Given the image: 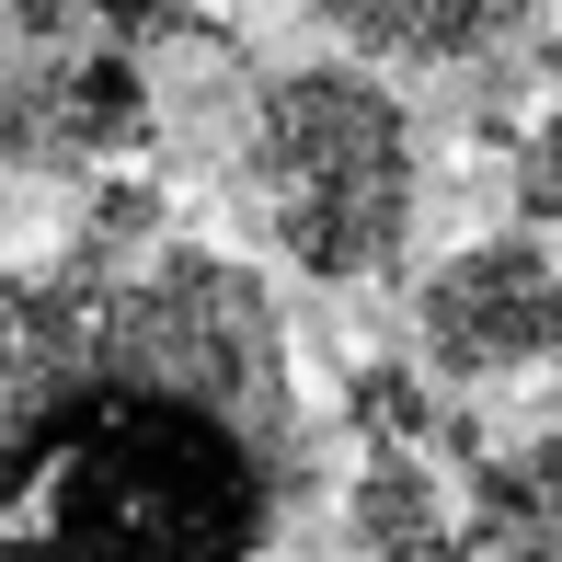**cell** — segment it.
Segmentation results:
<instances>
[{
  "instance_id": "cell-1",
  "label": "cell",
  "mask_w": 562,
  "mask_h": 562,
  "mask_svg": "<svg viewBox=\"0 0 562 562\" xmlns=\"http://www.w3.org/2000/svg\"><path fill=\"white\" fill-rule=\"evenodd\" d=\"M299 494V356L241 252H0V562H276Z\"/></svg>"
},
{
  "instance_id": "cell-2",
  "label": "cell",
  "mask_w": 562,
  "mask_h": 562,
  "mask_svg": "<svg viewBox=\"0 0 562 562\" xmlns=\"http://www.w3.org/2000/svg\"><path fill=\"white\" fill-rule=\"evenodd\" d=\"M241 207L311 288H368L414 252L425 207V138L414 104L368 58L276 69L241 115Z\"/></svg>"
},
{
  "instance_id": "cell-3",
  "label": "cell",
  "mask_w": 562,
  "mask_h": 562,
  "mask_svg": "<svg viewBox=\"0 0 562 562\" xmlns=\"http://www.w3.org/2000/svg\"><path fill=\"white\" fill-rule=\"evenodd\" d=\"M414 345H425L437 379H459V391L562 368V265L540 252V229L459 241L448 265L414 288Z\"/></svg>"
},
{
  "instance_id": "cell-4",
  "label": "cell",
  "mask_w": 562,
  "mask_h": 562,
  "mask_svg": "<svg viewBox=\"0 0 562 562\" xmlns=\"http://www.w3.org/2000/svg\"><path fill=\"white\" fill-rule=\"evenodd\" d=\"M149 69L126 46H35V58L0 81V161L12 172H115L126 149H149Z\"/></svg>"
},
{
  "instance_id": "cell-5",
  "label": "cell",
  "mask_w": 562,
  "mask_h": 562,
  "mask_svg": "<svg viewBox=\"0 0 562 562\" xmlns=\"http://www.w3.org/2000/svg\"><path fill=\"white\" fill-rule=\"evenodd\" d=\"M345 35V58L379 69H482L528 35V0H311Z\"/></svg>"
},
{
  "instance_id": "cell-6",
  "label": "cell",
  "mask_w": 562,
  "mask_h": 562,
  "mask_svg": "<svg viewBox=\"0 0 562 562\" xmlns=\"http://www.w3.org/2000/svg\"><path fill=\"white\" fill-rule=\"evenodd\" d=\"M459 562H562V425L471 459V494H459Z\"/></svg>"
},
{
  "instance_id": "cell-7",
  "label": "cell",
  "mask_w": 562,
  "mask_h": 562,
  "mask_svg": "<svg viewBox=\"0 0 562 562\" xmlns=\"http://www.w3.org/2000/svg\"><path fill=\"white\" fill-rule=\"evenodd\" d=\"M345 540L356 562H459V505L425 448H368L345 482Z\"/></svg>"
},
{
  "instance_id": "cell-8",
  "label": "cell",
  "mask_w": 562,
  "mask_h": 562,
  "mask_svg": "<svg viewBox=\"0 0 562 562\" xmlns=\"http://www.w3.org/2000/svg\"><path fill=\"white\" fill-rule=\"evenodd\" d=\"M207 0H0V23L35 46H149V35H184Z\"/></svg>"
},
{
  "instance_id": "cell-9",
  "label": "cell",
  "mask_w": 562,
  "mask_h": 562,
  "mask_svg": "<svg viewBox=\"0 0 562 562\" xmlns=\"http://www.w3.org/2000/svg\"><path fill=\"white\" fill-rule=\"evenodd\" d=\"M345 425H356L368 448H425V437H448L459 459H482V437H471V425H448V414H437V391H425L414 368H379V356L345 379Z\"/></svg>"
},
{
  "instance_id": "cell-10",
  "label": "cell",
  "mask_w": 562,
  "mask_h": 562,
  "mask_svg": "<svg viewBox=\"0 0 562 562\" xmlns=\"http://www.w3.org/2000/svg\"><path fill=\"white\" fill-rule=\"evenodd\" d=\"M505 184H517V218H528V229L562 218V115L517 126V172H505Z\"/></svg>"
},
{
  "instance_id": "cell-11",
  "label": "cell",
  "mask_w": 562,
  "mask_h": 562,
  "mask_svg": "<svg viewBox=\"0 0 562 562\" xmlns=\"http://www.w3.org/2000/svg\"><path fill=\"white\" fill-rule=\"evenodd\" d=\"M551 379H562V368H551Z\"/></svg>"
}]
</instances>
